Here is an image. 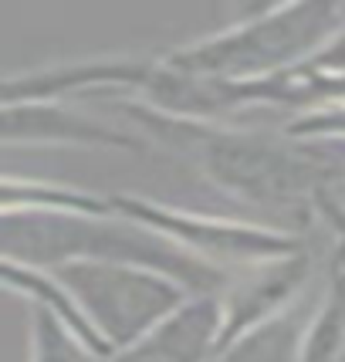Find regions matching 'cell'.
Returning <instances> with one entry per match:
<instances>
[{"instance_id": "6da1fadb", "label": "cell", "mask_w": 345, "mask_h": 362, "mask_svg": "<svg viewBox=\"0 0 345 362\" xmlns=\"http://www.w3.org/2000/svg\"><path fill=\"white\" fill-rule=\"evenodd\" d=\"M7 261L24 268H58L71 261H115L159 271L180 281L189 295L217 298L227 274L193 251H183L153 227H129L109 214H71V210H7L4 214Z\"/></svg>"}, {"instance_id": "7a4b0ae2", "label": "cell", "mask_w": 345, "mask_h": 362, "mask_svg": "<svg viewBox=\"0 0 345 362\" xmlns=\"http://www.w3.org/2000/svg\"><path fill=\"white\" fill-rule=\"evenodd\" d=\"M149 132L183 149L197 159L220 189L237 193L240 200L267 210H305L308 200H322V189L335 173L332 163H318L308 153L291 149L284 139H271L261 132H234V129H210L197 119H172L159 109L129 105Z\"/></svg>"}, {"instance_id": "3957f363", "label": "cell", "mask_w": 345, "mask_h": 362, "mask_svg": "<svg viewBox=\"0 0 345 362\" xmlns=\"http://www.w3.org/2000/svg\"><path fill=\"white\" fill-rule=\"evenodd\" d=\"M339 28V7L332 4H301L278 7L237 24L230 31L206 37L197 45L170 51L166 64L217 81H257V75H281L305 51H315Z\"/></svg>"}, {"instance_id": "277c9868", "label": "cell", "mask_w": 345, "mask_h": 362, "mask_svg": "<svg viewBox=\"0 0 345 362\" xmlns=\"http://www.w3.org/2000/svg\"><path fill=\"white\" fill-rule=\"evenodd\" d=\"M47 274L68 291L112 352L142 342L189 301V291L180 281L136 264L71 261L47 268Z\"/></svg>"}, {"instance_id": "5b68a950", "label": "cell", "mask_w": 345, "mask_h": 362, "mask_svg": "<svg viewBox=\"0 0 345 362\" xmlns=\"http://www.w3.org/2000/svg\"><path fill=\"white\" fill-rule=\"evenodd\" d=\"M220 329H223L220 301L214 295H197L142 342L119 349L98 362H210L217 356Z\"/></svg>"}, {"instance_id": "8992f818", "label": "cell", "mask_w": 345, "mask_h": 362, "mask_svg": "<svg viewBox=\"0 0 345 362\" xmlns=\"http://www.w3.org/2000/svg\"><path fill=\"white\" fill-rule=\"evenodd\" d=\"M4 139L7 142H85V146H139L136 139H126L112 129L98 126L95 119L75 115L58 105H37L21 102L7 105L4 112Z\"/></svg>"}, {"instance_id": "52a82bcc", "label": "cell", "mask_w": 345, "mask_h": 362, "mask_svg": "<svg viewBox=\"0 0 345 362\" xmlns=\"http://www.w3.org/2000/svg\"><path fill=\"white\" fill-rule=\"evenodd\" d=\"M301 329L305 318L298 312H278L271 322L220 349L210 362H301Z\"/></svg>"}, {"instance_id": "ba28073f", "label": "cell", "mask_w": 345, "mask_h": 362, "mask_svg": "<svg viewBox=\"0 0 345 362\" xmlns=\"http://www.w3.org/2000/svg\"><path fill=\"white\" fill-rule=\"evenodd\" d=\"M301 362H345V247L332 261L322 312L308 322Z\"/></svg>"}, {"instance_id": "9c48e42d", "label": "cell", "mask_w": 345, "mask_h": 362, "mask_svg": "<svg viewBox=\"0 0 345 362\" xmlns=\"http://www.w3.org/2000/svg\"><path fill=\"white\" fill-rule=\"evenodd\" d=\"M31 362H98L62 315L31 301Z\"/></svg>"}, {"instance_id": "30bf717a", "label": "cell", "mask_w": 345, "mask_h": 362, "mask_svg": "<svg viewBox=\"0 0 345 362\" xmlns=\"http://www.w3.org/2000/svg\"><path fill=\"white\" fill-rule=\"evenodd\" d=\"M318 206H322V210L329 214V221L345 234V206H339L335 200H332V197H322V200H318Z\"/></svg>"}, {"instance_id": "8fae6325", "label": "cell", "mask_w": 345, "mask_h": 362, "mask_svg": "<svg viewBox=\"0 0 345 362\" xmlns=\"http://www.w3.org/2000/svg\"><path fill=\"white\" fill-rule=\"evenodd\" d=\"M342 200H345V193H342ZM339 206H345V204H339Z\"/></svg>"}]
</instances>
